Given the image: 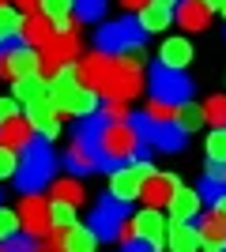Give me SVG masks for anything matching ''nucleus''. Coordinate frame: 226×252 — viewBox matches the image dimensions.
Wrapping results in <instances>:
<instances>
[{
	"label": "nucleus",
	"mask_w": 226,
	"mask_h": 252,
	"mask_svg": "<svg viewBox=\"0 0 226 252\" xmlns=\"http://www.w3.org/2000/svg\"><path fill=\"white\" fill-rule=\"evenodd\" d=\"M79 68V79L87 87H95L102 98H113V102H129L143 91V68H140V53H129V57H109V53H91L75 64Z\"/></svg>",
	"instance_id": "nucleus-1"
},
{
	"label": "nucleus",
	"mask_w": 226,
	"mask_h": 252,
	"mask_svg": "<svg viewBox=\"0 0 226 252\" xmlns=\"http://www.w3.org/2000/svg\"><path fill=\"white\" fill-rule=\"evenodd\" d=\"M57 181V155L49 147V139H31L19 151V169H15V189L23 192H42L45 185Z\"/></svg>",
	"instance_id": "nucleus-2"
},
{
	"label": "nucleus",
	"mask_w": 226,
	"mask_h": 252,
	"mask_svg": "<svg viewBox=\"0 0 226 252\" xmlns=\"http://www.w3.org/2000/svg\"><path fill=\"white\" fill-rule=\"evenodd\" d=\"M151 34L140 27V19H113L102 23V31L95 34L98 53H109V57H129V53H140L143 42Z\"/></svg>",
	"instance_id": "nucleus-3"
},
{
	"label": "nucleus",
	"mask_w": 226,
	"mask_h": 252,
	"mask_svg": "<svg viewBox=\"0 0 226 252\" xmlns=\"http://www.w3.org/2000/svg\"><path fill=\"white\" fill-rule=\"evenodd\" d=\"M129 219H132L129 203L113 200V196H102L98 207L91 211V222H87V226L95 230L98 241H121V237L129 233Z\"/></svg>",
	"instance_id": "nucleus-4"
},
{
	"label": "nucleus",
	"mask_w": 226,
	"mask_h": 252,
	"mask_svg": "<svg viewBox=\"0 0 226 252\" xmlns=\"http://www.w3.org/2000/svg\"><path fill=\"white\" fill-rule=\"evenodd\" d=\"M147 91H151V98H155V102L177 105V109L193 98V83H189V75L177 72V68H166V64H155V68H151Z\"/></svg>",
	"instance_id": "nucleus-5"
},
{
	"label": "nucleus",
	"mask_w": 226,
	"mask_h": 252,
	"mask_svg": "<svg viewBox=\"0 0 226 252\" xmlns=\"http://www.w3.org/2000/svg\"><path fill=\"white\" fill-rule=\"evenodd\" d=\"M151 158H136V162H125V166L109 169V196L121 203H136L143 192V181L151 177Z\"/></svg>",
	"instance_id": "nucleus-6"
},
{
	"label": "nucleus",
	"mask_w": 226,
	"mask_h": 252,
	"mask_svg": "<svg viewBox=\"0 0 226 252\" xmlns=\"http://www.w3.org/2000/svg\"><path fill=\"white\" fill-rule=\"evenodd\" d=\"M42 68V53L34 49V45H27L19 38V42H8L4 49H0V75L4 79H19V75H34Z\"/></svg>",
	"instance_id": "nucleus-7"
},
{
	"label": "nucleus",
	"mask_w": 226,
	"mask_h": 252,
	"mask_svg": "<svg viewBox=\"0 0 226 252\" xmlns=\"http://www.w3.org/2000/svg\"><path fill=\"white\" fill-rule=\"evenodd\" d=\"M19 222L23 230L34 233V237H45V233L53 230V219H49V200H45L42 192H27L19 203Z\"/></svg>",
	"instance_id": "nucleus-8"
},
{
	"label": "nucleus",
	"mask_w": 226,
	"mask_h": 252,
	"mask_svg": "<svg viewBox=\"0 0 226 252\" xmlns=\"http://www.w3.org/2000/svg\"><path fill=\"white\" fill-rule=\"evenodd\" d=\"M27 121H31V128L42 139H49V143L61 136V109H57L49 98H38V102L27 105Z\"/></svg>",
	"instance_id": "nucleus-9"
},
{
	"label": "nucleus",
	"mask_w": 226,
	"mask_h": 252,
	"mask_svg": "<svg viewBox=\"0 0 226 252\" xmlns=\"http://www.w3.org/2000/svg\"><path fill=\"white\" fill-rule=\"evenodd\" d=\"M200 207H204L200 189H185V185H177V189H173V196H170V203H166V211H170L173 222H196Z\"/></svg>",
	"instance_id": "nucleus-10"
},
{
	"label": "nucleus",
	"mask_w": 226,
	"mask_h": 252,
	"mask_svg": "<svg viewBox=\"0 0 226 252\" xmlns=\"http://www.w3.org/2000/svg\"><path fill=\"white\" fill-rule=\"evenodd\" d=\"M129 226H132V233H136V237H147V241H155V245H162V237H166V219H162L159 207L132 211Z\"/></svg>",
	"instance_id": "nucleus-11"
},
{
	"label": "nucleus",
	"mask_w": 226,
	"mask_h": 252,
	"mask_svg": "<svg viewBox=\"0 0 226 252\" xmlns=\"http://www.w3.org/2000/svg\"><path fill=\"white\" fill-rule=\"evenodd\" d=\"M185 139H189V132L177 121H155V132H151V147L155 151L177 155V151H185Z\"/></svg>",
	"instance_id": "nucleus-12"
},
{
	"label": "nucleus",
	"mask_w": 226,
	"mask_h": 252,
	"mask_svg": "<svg viewBox=\"0 0 226 252\" xmlns=\"http://www.w3.org/2000/svg\"><path fill=\"white\" fill-rule=\"evenodd\" d=\"M173 189H177V177H173V173H151V177L143 181L140 200L147 203V207H166L170 196H173Z\"/></svg>",
	"instance_id": "nucleus-13"
},
{
	"label": "nucleus",
	"mask_w": 226,
	"mask_h": 252,
	"mask_svg": "<svg viewBox=\"0 0 226 252\" xmlns=\"http://www.w3.org/2000/svg\"><path fill=\"white\" fill-rule=\"evenodd\" d=\"M65 166L72 169V177L95 173V169H98V155H95V147H91V143H83V139L75 136L72 143H68V151H65Z\"/></svg>",
	"instance_id": "nucleus-14"
},
{
	"label": "nucleus",
	"mask_w": 226,
	"mask_h": 252,
	"mask_svg": "<svg viewBox=\"0 0 226 252\" xmlns=\"http://www.w3.org/2000/svg\"><path fill=\"white\" fill-rule=\"evenodd\" d=\"M11 98H15L19 105H31V102H38V98H49V79H45L42 72L19 75V79H11Z\"/></svg>",
	"instance_id": "nucleus-15"
},
{
	"label": "nucleus",
	"mask_w": 226,
	"mask_h": 252,
	"mask_svg": "<svg viewBox=\"0 0 226 252\" xmlns=\"http://www.w3.org/2000/svg\"><path fill=\"white\" fill-rule=\"evenodd\" d=\"M166 249H170V252H196V249H204L196 222H170V230H166Z\"/></svg>",
	"instance_id": "nucleus-16"
},
{
	"label": "nucleus",
	"mask_w": 226,
	"mask_h": 252,
	"mask_svg": "<svg viewBox=\"0 0 226 252\" xmlns=\"http://www.w3.org/2000/svg\"><path fill=\"white\" fill-rule=\"evenodd\" d=\"M57 38V27L45 19L42 11H31L27 19H23V42L34 45V49H45V45Z\"/></svg>",
	"instance_id": "nucleus-17"
},
{
	"label": "nucleus",
	"mask_w": 226,
	"mask_h": 252,
	"mask_svg": "<svg viewBox=\"0 0 226 252\" xmlns=\"http://www.w3.org/2000/svg\"><path fill=\"white\" fill-rule=\"evenodd\" d=\"M193 61V45H189V38H166L159 49V64H166V68H177V72H185V64Z\"/></svg>",
	"instance_id": "nucleus-18"
},
{
	"label": "nucleus",
	"mask_w": 226,
	"mask_h": 252,
	"mask_svg": "<svg viewBox=\"0 0 226 252\" xmlns=\"http://www.w3.org/2000/svg\"><path fill=\"white\" fill-rule=\"evenodd\" d=\"M136 19H140V27L147 34H159V31H166L173 23V8H166V4H155V0H147L140 11H136Z\"/></svg>",
	"instance_id": "nucleus-19"
},
{
	"label": "nucleus",
	"mask_w": 226,
	"mask_h": 252,
	"mask_svg": "<svg viewBox=\"0 0 226 252\" xmlns=\"http://www.w3.org/2000/svg\"><path fill=\"white\" fill-rule=\"evenodd\" d=\"M173 19L181 23L185 31H207L211 11H207L200 0H181V4H177V11H173Z\"/></svg>",
	"instance_id": "nucleus-20"
},
{
	"label": "nucleus",
	"mask_w": 226,
	"mask_h": 252,
	"mask_svg": "<svg viewBox=\"0 0 226 252\" xmlns=\"http://www.w3.org/2000/svg\"><path fill=\"white\" fill-rule=\"evenodd\" d=\"M23 19H27V15H23L15 4H8V0L0 4V49L8 42H19L23 38Z\"/></svg>",
	"instance_id": "nucleus-21"
},
{
	"label": "nucleus",
	"mask_w": 226,
	"mask_h": 252,
	"mask_svg": "<svg viewBox=\"0 0 226 252\" xmlns=\"http://www.w3.org/2000/svg\"><path fill=\"white\" fill-rule=\"evenodd\" d=\"M31 139H34V128H31V121H27V117H15V121H8V125L0 128V143H4V147H11V151H23Z\"/></svg>",
	"instance_id": "nucleus-22"
},
{
	"label": "nucleus",
	"mask_w": 226,
	"mask_h": 252,
	"mask_svg": "<svg viewBox=\"0 0 226 252\" xmlns=\"http://www.w3.org/2000/svg\"><path fill=\"white\" fill-rule=\"evenodd\" d=\"M196 230H200V241H204V245H226V219L219 215V211L200 215Z\"/></svg>",
	"instance_id": "nucleus-23"
},
{
	"label": "nucleus",
	"mask_w": 226,
	"mask_h": 252,
	"mask_svg": "<svg viewBox=\"0 0 226 252\" xmlns=\"http://www.w3.org/2000/svg\"><path fill=\"white\" fill-rule=\"evenodd\" d=\"M98 245L102 241L95 237L91 226H79V222H75L72 230H65V252H95Z\"/></svg>",
	"instance_id": "nucleus-24"
},
{
	"label": "nucleus",
	"mask_w": 226,
	"mask_h": 252,
	"mask_svg": "<svg viewBox=\"0 0 226 252\" xmlns=\"http://www.w3.org/2000/svg\"><path fill=\"white\" fill-rule=\"evenodd\" d=\"M53 200H65V203H79L87 200V189L79 185L75 177H61V181H53Z\"/></svg>",
	"instance_id": "nucleus-25"
},
{
	"label": "nucleus",
	"mask_w": 226,
	"mask_h": 252,
	"mask_svg": "<svg viewBox=\"0 0 226 252\" xmlns=\"http://www.w3.org/2000/svg\"><path fill=\"white\" fill-rule=\"evenodd\" d=\"M72 8H75V0H38V11H42L53 27L72 19Z\"/></svg>",
	"instance_id": "nucleus-26"
},
{
	"label": "nucleus",
	"mask_w": 226,
	"mask_h": 252,
	"mask_svg": "<svg viewBox=\"0 0 226 252\" xmlns=\"http://www.w3.org/2000/svg\"><path fill=\"white\" fill-rule=\"evenodd\" d=\"M0 252H49V249H45V241L34 237V233H15L8 241H0Z\"/></svg>",
	"instance_id": "nucleus-27"
},
{
	"label": "nucleus",
	"mask_w": 226,
	"mask_h": 252,
	"mask_svg": "<svg viewBox=\"0 0 226 252\" xmlns=\"http://www.w3.org/2000/svg\"><path fill=\"white\" fill-rule=\"evenodd\" d=\"M49 219H53V230H72L75 226V203L49 200Z\"/></svg>",
	"instance_id": "nucleus-28"
},
{
	"label": "nucleus",
	"mask_w": 226,
	"mask_h": 252,
	"mask_svg": "<svg viewBox=\"0 0 226 252\" xmlns=\"http://www.w3.org/2000/svg\"><path fill=\"white\" fill-rule=\"evenodd\" d=\"M106 4L109 0H75L72 15H75V23H98L106 15Z\"/></svg>",
	"instance_id": "nucleus-29"
},
{
	"label": "nucleus",
	"mask_w": 226,
	"mask_h": 252,
	"mask_svg": "<svg viewBox=\"0 0 226 252\" xmlns=\"http://www.w3.org/2000/svg\"><path fill=\"white\" fill-rule=\"evenodd\" d=\"M177 125H181L185 132H196L200 125H207V121H204V105H189V102H185L181 109H177Z\"/></svg>",
	"instance_id": "nucleus-30"
},
{
	"label": "nucleus",
	"mask_w": 226,
	"mask_h": 252,
	"mask_svg": "<svg viewBox=\"0 0 226 252\" xmlns=\"http://www.w3.org/2000/svg\"><path fill=\"white\" fill-rule=\"evenodd\" d=\"M204 121L215 125V128H226V98L223 94H215V98L204 102Z\"/></svg>",
	"instance_id": "nucleus-31"
},
{
	"label": "nucleus",
	"mask_w": 226,
	"mask_h": 252,
	"mask_svg": "<svg viewBox=\"0 0 226 252\" xmlns=\"http://www.w3.org/2000/svg\"><path fill=\"white\" fill-rule=\"evenodd\" d=\"M207 162H226V128H215L207 136Z\"/></svg>",
	"instance_id": "nucleus-32"
},
{
	"label": "nucleus",
	"mask_w": 226,
	"mask_h": 252,
	"mask_svg": "<svg viewBox=\"0 0 226 252\" xmlns=\"http://www.w3.org/2000/svg\"><path fill=\"white\" fill-rule=\"evenodd\" d=\"M19 230H23V222H19V211H8V207H0V241L15 237Z\"/></svg>",
	"instance_id": "nucleus-33"
},
{
	"label": "nucleus",
	"mask_w": 226,
	"mask_h": 252,
	"mask_svg": "<svg viewBox=\"0 0 226 252\" xmlns=\"http://www.w3.org/2000/svg\"><path fill=\"white\" fill-rule=\"evenodd\" d=\"M15 169H19V155L0 143V181H15Z\"/></svg>",
	"instance_id": "nucleus-34"
},
{
	"label": "nucleus",
	"mask_w": 226,
	"mask_h": 252,
	"mask_svg": "<svg viewBox=\"0 0 226 252\" xmlns=\"http://www.w3.org/2000/svg\"><path fill=\"white\" fill-rule=\"evenodd\" d=\"M200 196H204V203H211V207H215V203H219V200L226 196V181L204 177V185H200Z\"/></svg>",
	"instance_id": "nucleus-35"
},
{
	"label": "nucleus",
	"mask_w": 226,
	"mask_h": 252,
	"mask_svg": "<svg viewBox=\"0 0 226 252\" xmlns=\"http://www.w3.org/2000/svg\"><path fill=\"white\" fill-rule=\"evenodd\" d=\"M121 252H159V245L147 241V237H136V233H125L121 237Z\"/></svg>",
	"instance_id": "nucleus-36"
},
{
	"label": "nucleus",
	"mask_w": 226,
	"mask_h": 252,
	"mask_svg": "<svg viewBox=\"0 0 226 252\" xmlns=\"http://www.w3.org/2000/svg\"><path fill=\"white\" fill-rule=\"evenodd\" d=\"M98 113L106 117V121H129V109H125V102H113V98H106V102L98 105Z\"/></svg>",
	"instance_id": "nucleus-37"
},
{
	"label": "nucleus",
	"mask_w": 226,
	"mask_h": 252,
	"mask_svg": "<svg viewBox=\"0 0 226 252\" xmlns=\"http://www.w3.org/2000/svg\"><path fill=\"white\" fill-rule=\"evenodd\" d=\"M147 117L151 121H177V105H166V102H155V98H151Z\"/></svg>",
	"instance_id": "nucleus-38"
},
{
	"label": "nucleus",
	"mask_w": 226,
	"mask_h": 252,
	"mask_svg": "<svg viewBox=\"0 0 226 252\" xmlns=\"http://www.w3.org/2000/svg\"><path fill=\"white\" fill-rule=\"evenodd\" d=\"M15 117H19V102H15L11 94H4L0 98V128L8 125V121H15Z\"/></svg>",
	"instance_id": "nucleus-39"
},
{
	"label": "nucleus",
	"mask_w": 226,
	"mask_h": 252,
	"mask_svg": "<svg viewBox=\"0 0 226 252\" xmlns=\"http://www.w3.org/2000/svg\"><path fill=\"white\" fill-rule=\"evenodd\" d=\"M45 249L49 252H65V230H49L45 233Z\"/></svg>",
	"instance_id": "nucleus-40"
},
{
	"label": "nucleus",
	"mask_w": 226,
	"mask_h": 252,
	"mask_svg": "<svg viewBox=\"0 0 226 252\" xmlns=\"http://www.w3.org/2000/svg\"><path fill=\"white\" fill-rule=\"evenodd\" d=\"M207 177L226 181V162H207Z\"/></svg>",
	"instance_id": "nucleus-41"
},
{
	"label": "nucleus",
	"mask_w": 226,
	"mask_h": 252,
	"mask_svg": "<svg viewBox=\"0 0 226 252\" xmlns=\"http://www.w3.org/2000/svg\"><path fill=\"white\" fill-rule=\"evenodd\" d=\"M15 8H19V11H34V8H38V0H15Z\"/></svg>",
	"instance_id": "nucleus-42"
},
{
	"label": "nucleus",
	"mask_w": 226,
	"mask_h": 252,
	"mask_svg": "<svg viewBox=\"0 0 226 252\" xmlns=\"http://www.w3.org/2000/svg\"><path fill=\"white\" fill-rule=\"evenodd\" d=\"M121 4H125V8H136V11H140L143 4H147V0H121Z\"/></svg>",
	"instance_id": "nucleus-43"
},
{
	"label": "nucleus",
	"mask_w": 226,
	"mask_h": 252,
	"mask_svg": "<svg viewBox=\"0 0 226 252\" xmlns=\"http://www.w3.org/2000/svg\"><path fill=\"white\" fill-rule=\"evenodd\" d=\"M200 4H204L207 11H215V8H223V0H200Z\"/></svg>",
	"instance_id": "nucleus-44"
},
{
	"label": "nucleus",
	"mask_w": 226,
	"mask_h": 252,
	"mask_svg": "<svg viewBox=\"0 0 226 252\" xmlns=\"http://www.w3.org/2000/svg\"><path fill=\"white\" fill-rule=\"evenodd\" d=\"M211 211H219V215H223V219H226V196H223V200H219V203H215V207H211Z\"/></svg>",
	"instance_id": "nucleus-45"
},
{
	"label": "nucleus",
	"mask_w": 226,
	"mask_h": 252,
	"mask_svg": "<svg viewBox=\"0 0 226 252\" xmlns=\"http://www.w3.org/2000/svg\"><path fill=\"white\" fill-rule=\"evenodd\" d=\"M204 252H226V245H204Z\"/></svg>",
	"instance_id": "nucleus-46"
},
{
	"label": "nucleus",
	"mask_w": 226,
	"mask_h": 252,
	"mask_svg": "<svg viewBox=\"0 0 226 252\" xmlns=\"http://www.w3.org/2000/svg\"><path fill=\"white\" fill-rule=\"evenodd\" d=\"M155 4H166V8H177V4H181V0H155Z\"/></svg>",
	"instance_id": "nucleus-47"
},
{
	"label": "nucleus",
	"mask_w": 226,
	"mask_h": 252,
	"mask_svg": "<svg viewBox=\"0 0 226 252\" xmlns=\"http://www.w3.org/2000/svg\"><path fill=\"white\" fill-rule=\"evenodd\" d=\"M223 15H226V0H223Z\"/></svg>",
	"instance_id": "nucleus-48"
},
{
	"label": "nucleus",
	"mask_w": 226,
	"mask_h": 252,
	"mask_svg": "<svg viewBox=\"0 0 226 252\" xmlns=\"http://www.w3.org/2000/svg\"><path fill=\"white\" fill-rule=\"evenodd\" d=\"M0 4H4V0H0Z\"/></svg>",
	"instance_id": "nucleus-49"
}]
</instances>
